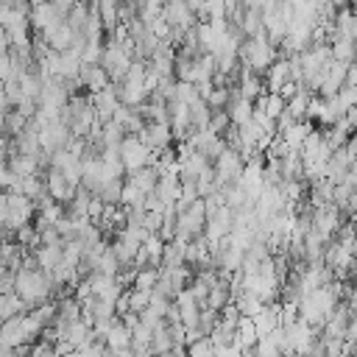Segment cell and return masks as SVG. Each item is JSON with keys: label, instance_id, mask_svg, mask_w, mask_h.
<instances>
[{"label": "cell", "instance_id": "24", "mask_svg": "<svg viewBox=\"0 0 357 357\" xmlns=\"http://www.w3.org/2000/svg\"><path fill=\"white\" fill-rule=\"evenodd\" d=\"M6 148H8V142L0 137V162H3V156H6Z\"/></svg>", "mask_w": 357, "mask_h": 357}, {"label": "cell", "instance_id": "4", "mask_svg": "<svg viewBox=\"0 0 357 357\" xmlns=\"http://www.w3.org/2000/svg\"><path fill=\"white\" fill-rule=\"evenodd\" d=\"M45 187H47V195L53 201H59V204H67L78 190V184H73L59 167H50V173L45 176Z\"/></svg>", "mask_w": 357, "mask_h": 357}, {"label": "cell", "instance_id": "13", "mask_svg": "<svg viewBox=\"0 0 357 357\" xmlns=\"http://www.w3.org/2000/svg\"><path fill=\"white\" fill-rule=\"evenodd\" d=\"M61 248L64 245H53V243H42L39 248H36V254H33V259H36V265L39 268H45V271H50L59 259H61Z\"/></svg>", "mask_w": 357, "mask_h": 357}, {"label": "cell", "instance_id": "22", "mask_svg": "<svg viewBox=\"0 0 357 357\" xmlns=\"http://www.w3.org/2000/svg\"><path fill=\"white\" fill-rule=\"evenodd\" d=\"M343 340H354V343H357V312H351V315H349V324H346V335H343Z\"/></svg>", "mask_w": 357, "mask_h": 357}, {"label": "cell", "instance_id": "7", "mask_svg": "<svg viewBox=\"0 0 357 357\" xmlns=\"http://www.w3.org/2000/svg\"><path fill=\"white\" fill-rule=\"evenodd\" d=\"M78 81H81L84 89H89V95H92V92H100L103 86L112 84V78H109V73L103 70L100 61H95V64H81V70H78Z\"/></svg>", "mask_w": 357, "mask_h": 357}, {"label": "cell", "instance_id": "23", "mask_svg": "<svg viewBox=\"0 0 357 357\" xmlns=\"http://www.w3.org/2000/svg\"><path fill=\"white\" fill-rule=\"evenodd\" d=\"M50 3H53V8H56L61 17H67V11H70V8H73L78 0H50Z\"/></svg>", "mask_w": 357, "mask_h": 357}, {"label": "cell", "instance_id": "9", "mask_svg": "<svg viewBox=\"0 0 357 357\" xmlns=\"http://www.w3.org/2000/svg\"><path fill=\"white\" fill-rule=\"evenodd\" d=\"M73 28L67 25V20H61L59 25H53V28H47V31H42V39L47 42V47L50 50H67L70 47V42H73Z\"/></svg>", "mask_w": 357, "mask_h": 357}, {"label": "cell", "instance_id": "15", "mask_svg": "<svg viewBox=\"0 0 357 357\" xmlns=\"http://www.w3.org/2000/svg\"><path fill=\"white\" fill-rule=\"evenodd\" d=\"M329 47H332V59H340V61H354V39H351V36L337 33V36L329 42Z\"/></svg>", "mask_w": 357, "mask_h": 357}, {"label": "cell", "instance_id": "6", "mask_svg": "<svg viewBox=\"0 0 357 357\" xmlns=\"http://www.w3.org/2000/svg\"><path fill=\"white\" fill-rule=\"evenodd\" d=\"M103 337H106V346L112 354H128L131 351V329L120 321V315L112 321V326L106 329Z\"/></svg>", "mask_w": 357, "mask_h": 357}, {"label": "cell", "instance_id": "18", "mask_svg": "<svg viewBox=\"0 0 357 357\" xmlns=\"http://www.w3.org/2000/svg\"><path fill=\"white\" fill-rule=\"evenodd\" d=\"M204 100H206V106H209V109H226V103H229V86L215 84Z\"/></svg>", "mask_w": 357, "mask_h": 357}, {"label": "cell", "instance_id": "5", "mask_svg": "<svg viewBox=\"0 0 357 357\" xmlns=\"http://www.w3.org/2000/svg\"><path fill=\"white\" fill-rule=\"evenodd\" d=\"M89 98H92V106H95V114H98V120H100V123L112 120L114 109L120 106V98H117V89H114V81H112L109 86H103L100 92H92Z\"/></svg>", "mask_w": 357, "mask_h": 357}, {"label": "cell", "instance_id": "16", "mask_svg": "<svg viewBox=\"0 0 357 357\" xmlns=\"http://www.w3.org/2000/svg\"><path fill=\"white\" fill-rule=\"evenodd\" d=\"M126 296H128V310H131V312H137V315L151 304V290L128 287V290H126Z\"/></svg>", "mask_w": 357, "mask_h": 357}, {"label": "cell", "instance_id": "11", "mask_svg": "<svg viewBox=\"0 0 357 357\" xmlns=\"http://www.w3.org/2000/svg\"><path fill=\"white\" fill-rule=\"evenodd\" d=\"M312 131V120H296L293 126H287L279 137L287 142V148H293V151H301V145H304V139H307V134Z\"/></svg>", "mask_w": 357, "mask_h": 357}, {"label": "cell", "instance_id": "2", "mask_svg": "<svg viewBox=\"0 0 357 357\" xmlns=\"http://www.w3.org/2000/svg\"><path fill=\"white\" fill-rule=\"evenodd\" d=\"M156 153L159 151L148 148L137 134L134 137H123V142H120V162H123L126 173H131V170H137L142 165H153L156 162Z\"/></svg>", "mask_w": 357, "mask_h": 357}, {"label": "cell", "instance_id": "8", "mask_svg": "<svg viewBox=\"0 0 357 357\" xmlns=\"http://www.w3.org/2000/svg\"><path fill=\"white\" fill-rule=\"evenodd\" d=\"M28 20H31V25H33L36 31H47V28L59 25L64 17L53 8V3H50V0H42V3H33V6H31Z\"/></svg>", "mask_w": 357, "mask_h": 357}, {"label": "cell", "instance_id": "12", "mask_svg": "<svg viewBox=\"0 0 357 357\" xmlns=\"http://www.w3.org/2000/svg\"><path fill=\"white\" fill-rule=\"evenodd\" d=\"M42 167V162L31 153H14V159L8 162V170L14 176H36V170Z\"/></svg>", "mask_w": 357, "mask_h": 357}, {"label": "cell", "instance_id": "21", "mask_svg": "<svg viewBox=\"0 0 357 357\" xmlns=\"http://www.w3.org/2000/svg\"><path fill=\"white\" fill-rule=\"evenodd\" d=\"M335 98L340 100V106H343V109H349V106H354V103H357V86L343 84V86L337 89V95H335Z\"/></svg>", "mask_w": 357, "mask_h": 357}, {"label": "cell", "instance_id": "19", "mask_svg": "<svg viewBox=\"0 0 357 357\" xmlns=\"http://www.w3.org/2000/svg\"><path fill=\"white\" fill-rule=\"evenodd\" d=\"M231 126V120H229V114H226V109H212V114H209V131H215V134H223L226 128Z\"/></svg>", "mask_w": 357, "mask_h": 357}, {"label": "cell", "instance_id": "10", "mask_svg": "<svg viewBox=\"0 0 357 357\" xmlns=\"http://www.w3.org/2000/svg\"><path fill=\"white\" fill-rule=\"evenodd\" d=\"M126 181H131V184L139 187L142 192H151V190L156 187V181H159V170H156V165H142V167L126 173Z\"/></svg>", "mask_w": 357, "mask_h": 357}, {"label": "cell", "instance_id": "14", "mask_svg": "<svg viewBox=\"0 0 357 357\" xmlns=\"http://www.w3.org/2000/svg\"><path fill=\"white\" fill-rule=\"evenodd\" d=\"M156 282H159V265H142V268H137L131 287H139V290H153V287H156Z\"/></svg>", "mask_w": 357, "mask_h": 357}, {"label": "cell", "instance_id": "20", "mask_svg": "<svg viewBox=\"0 0 357 357\" xmlns=\"http://www.w3.org/2000/svg\"><path fill=\"white\" fill-rule=\"evenodd\" d=\"M187 354H215V343L209 335H201L195 340L187 343Z\"/></svg>", "mask_w": 357, "mask_h": 357}, {"label": "cell", "instance_id": "17", "mask_svg": "<svg viewBox=\"0 0 357 357\" xmlns=\"http://www.w3.org/2000/svg\"><path fill=\"white\" fill-rule=\"evenodd\" d=\"M120 204H126V206H145V192L139 187H134L131 181H123Z\"/></svg>", "mask_w": 357, "mask_h": 357}, {"label": "cell", "instance_id": "3", "mask_svg": "<svg viewBox=\"0 0 357 357\" xmlns=\"http://www.w3.org/2000/svg\"><path fill=\"white\" fill-rule=\"evenodd\" d=\"M33 215H36V201L28 198V195H22V192H11V190H8V206H6L3 223H6L8 229H20V226L31 223Z\"/></svg>", "mask_w": 357, "mask_h": 357}, {"label": "cell", "instance_id": "1", "mask_svg": "<svg viewBox=\"0 0 357 357\" xmlns=\"http://www.w3.org/2000/svg\"><path fill=\"white\" fill-rule=\"evenodd\" d=\"M204 223H206V206L204 198H195L190 206H184L176 218V237L181 240H195L204 234Z\"/></svg>", "mask_w": 357, "mask_h": 357}]
</instances>
